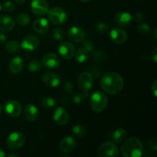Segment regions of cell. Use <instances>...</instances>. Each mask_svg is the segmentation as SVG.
<instances>
[{"instance_id": "obj_1", "label": "cell", "mask_w": 157, "mask_h": 157, "mask_svg": "<svg viewBox=\"0 0 157 157\" xmlns=\"http://www.w3.org/2000/svg\"><path fill=\"white\" fill-rule=\"evenodd\" d=\"M124 81L122 76L116 72L104 74L101 79V88L109 94H117L122 91Z\"/></svg>"}, {"instance_id": "obj_2", "label": "cell", "mask_w": 157, "mask_h": 157, "mask_svg": "<svg viewBox=\"0 0 157 157\" xmlns=\"http://www.w3.org/2000/svg\"><path fill=\"white\" fill-rule=\"evenodd\" d=\"M121 153L124 157H140L144 153V147L140 140L137 137H130L123 144Z\"/></svg>"}, {"instance_id": "obj_3", "label": "cell", "mask_w": 157, "mask_h": 157, "mask_svg": "<svg viewBox=\"0 0 157 157\" xmlns=\"http://www.w3.org/2000/svg\"><path fill=\"white\" fill-rule=\"evenodd\" d=\"M108 105V98L103 92L98 90L91 95L90 107L96 113L104 111Z\"/></svg>"}, {"instance_id": "obj_4", "label": "cell", "mask_w": 157, "mask_h": 157, "mask_svg": "<svg viewBox=\"0 0 157 157\" xmlns=\"http://www.w3.org/2000/svg\"><path fill=\"white\" fill-rule=\"evenodd\" d=\"M48 20L55 25H61L67 21V13L63 9L54 7L48 12Z\"/></svg>"}, {"instance_id": "obj_5", "label": "cell", "mask_w": 157, "mask_h": 157, "mask_svg": "<svg viewBox=\"0 0 157 157\" xmlns=\"http://www.w3.org/2000/svg\"><path fill=\"white\" fill-rule=\"evenodd\" d=\"M25 141V135L20 131H15L9 135L6 140V144L11 150H18L23 147Z\"/></svg>"}, {"instance_id": "obj_6", "label": "cell", "mask_w": 157, "mask_h": 157, "mask_svg": "<svg viewBox=\"0 0 157 157\" xmlns=\"http://www.w3.org/2000/svg\"><path fill=\"white\" fill-rule=\"evenodd\" d=\"M98 154L101 157H117L119 155V150L114 142L107 141L100 146Z\"/></svg>"}, {"instance_id": "obj_7", "label": "cell", "mask_w": 157, "mask_h": 157, "mask_svg": "<svg viewBox=\"0 0 157 157\" xmlns=\"http://www.w3.org/2000/svg\"><path fill=\"white\" fill-rule=\"evenodd\" d=\"M94 83V78L90 72H83L78 78V85L81 90L88 92L91 89Z\"/></svg>"}, {"instance_id": "obj_8", "label": "cell", "mask_w": 157, "mask_h": 157, "mask_svg": "<svg viewBox=\"0 0 157 157\" xmlns=\"http://www.w3.org/2000/svg\"><path fill=\"white\" fill-rule=\"evenodd\" d=\"M31 10L35 15L42 16L48 13L49 5L47 0H32L31 3Z\"/></svg>"}, {"instance_id": "obj_9", "label": "cell", "mask_w": 157, "mask_h": 157, "mask_svg": "<svg viewBox=\"0 0 157 157\" xmlns=\"http://www.w3.org/2000/svg\"><path fill=\"white\" fill-rule=\"evenodd\" d=\"M58 52L61 58L69 60L75 55V48L71 42L62 41L58 46Z\"/></svg>"}, {"instance_id": "obj_10", "label": "cell", "mask_w": 157, "mask_h": 157, "mask_svg": "<svg viewBox=\"0 0 157 157\" xmlns=\"http://www.w3.org/2000/svg\"><path fill=\"white\" fill-rule=\"evenodd\" d=\"M5 110L9 116L12 117H17L20 116L22 111L21 104L17 101H9L5 105Z\"/></svg>"}, {"instance_id": "obj_11", "label": "cell", "mask_w": 157, "mask_h": 157, "mask_svg": "<svg viewBox=\"0 0 157 157\" xmlns=\"http://www.w3.org/2000/svg\"><path fill=\"white\" fill-rule=\"evenodd\" d=\"M53 120L58 125L64 126L68 123L69 114L63 107H58L53 113Z\"/></svg>"}, {"instance_id": "obj_12", "label": "cell", "mask_w": 157, "mask_h": 157, "mask_svg": "<svg viewBox=\"0 0 157 157\" xmlns=\"http://www.w3.org/2000/svg\"><path fill=\"white\" fill-rule=\"evenodd\" d=\"M42 65L47 68L55 69L58 68L61 64V60L58 55L53 53H48L44 55L41 61Z\"/></svg>"}, {"instance_id": "obj_13", "label": "cell", "mask_w": 157, "mask_h": 157, "mask_svg": "<svg viewBox=\"0 0 157 157\" xmlns=\"http://www.w3.org/2000/svg\"><path fill=\"white\" fill-rule=\"evenodd\" d=\"M39 45V39L35 35H27L22 40L20 47L26 52H32Z\"/></svg>"}, {"instance_id": "obj_14", "label": "cell", "mask_w": 157, "mask_h": 157, "mask_svg": "<svg viewBox=\"0 0 157 157\" xmlns=\"http://www.w3.org/2000/svg\"><path fill=\"white\" fill-rule=\"evenodd\" d=\"M67 37L73 42H81L85 38V32L81 27L72 26L67 31Z\"/></svg>"}, {"instance_id": "obj_15", "label": "cell", "mask_w": 157, "mask_h": 157, "mask_svg": "<svg viewBox=\"0 0 157 157\" xmlns=\"http://www.w3.org/2000/svg\"><path fill=\"white\" fill-rule=\"evenodd\" d=\"M110 37L113 42L118 44L125 43L128 38L127 32L120 28H115V29H112L110 31Z\"/></svg>"}, {"instance_id": "obj_16", "label": "cell", "mask_w": 157, "mask_h": 157, "mask_svg": "<svg viewBox=\"0 0 157 157\" xmlns=\"http://www.w3.org/2000/svg\"><path fill=\"white\" fill-rule=\"evenodd\" d=\"M41 80L44 84L51 87H58L61 82V78H60L59 75L51 71H48L43 74Z\"/></svg>"}, {"instance_id": "obj_17", "label": "cell", "mask_w": 157, "mask_h": 157, "mask_svg": "<svg viewBox=\"0 0 157 157\" xmlns=\"http://www.w3.org/2000/svg\"><path fill=\"white\" fill-rule=\"evenodd\" d=\"M77 146V141L73 136H67L63 138L59 144V147L61 150L64 153H71L75 150Z\"/></svg>"}, {"instance_id": "obj_18", "label": "cell", "mask_w": 157, "mask_h": 157, "mask_svg": "<svg viewBox=\"0 0 157 157\" xmlns=\"http://www.w3.org/2000/svg\"><path fill=\"white\" fill-rule=\"evenodd\" d=\"M15 27V20L8 15H0V31L9 32Z\"/></svg>"}, {"instance_id": "obj_19", "label": "cell", "mask_w": 157, "mask_h": 157, "mask_svg": "<svg viewBox=\"0 0 157 157\" xmlns=\"http://www.w3.org/2000/svg\"><path fill=\"white\" fill-rule=\"evenodd\" d=\"M133 20V17L129 12H120L114 16V21L117 25L121 27L130 25Z\"/></svg>"}, {"instance_id": "obj_20", "label": "cell", "mask_w": 157, "mask_h": 157, "mask_svg": "<svg viewBox=\"0 0 157 157\" xmlns=\"http://www.w3.org/2000/svg\"><path fill=\"white\" fill-rule=\"evenodd\" d=\"M39 111L36 106L32 104H27L23 110V115L28 121H35L38 117Z\"/></svg>"}, {"instance_id": "obj_21", "label": "cell", "mask_w": 157, "mask_h": 157, "mask_svg": "<svg viewBox=\"0 0 157 157\" xmlns=\"http://www.w3.org/2000/svg\"><path fill=\"white\" fill-rule=\"evenodd\" d=\"M24 67V61L19 56L12 58L9 64V69L12 74H18Z\"/></svg>"}, {"instance_id": "obj_22", "label": "cell", "mask_w": 157, "mask_h": 157, "mask_svg": "<svg viewBox=\"0 0 157 157\" xmlns=\"http://www.w3.org/2000/svg\"><path fill=\"white\" fill-rule=\"evenodd\" d=\"M49 29L48 20L45 18H39L35 20L33 23V29L37 33H45Z\"/></svg>"}, {"instance_id": "obj_23", "label": "cell", "mask_w": 157, "mask_h": 157, "mask_svg": "<svg viewBox=\"0 0 157 157\" xmlns=\"http://www.w3.org/2000/svg\"><path fill=\"white\" fill-rule=\"evenodd\" d=\"M75 59L79 63H84L88 60L89 52L84 48H80L75 53Z\"/></svg>"}, {"instance_id": "obj_24", "label": "cell", "mask_w": 157, "mask_h": 157, "mask_svg": "<svg viewBox=\"0 0 157 157\" xmlns=\"http://www.w3.org/2000/svg\"><path fill=\"white\" fill-rule=\"evenodd\" d=\"M127 137V131L123 128H119L114 131L113 134V140L116 144L123 142Z\"/></svg>"}, {"instance_id": "obj_25", "label": "cell", "mask_w": 157, "mask_h": 157, "mask_svg": "<svg viewBox=\"0 0 157 157\" xmlns=\"http://www.w3.org/2000/svg\"><path fill=\"white\" fill-rule=\"evenodd\" d=\"M20 44H18V41H14V40L8 41L6 44V50L9 54L16 53L17 52H18Z\"/></svg>"}, {"instance_id": "obj_26", "label": "cell", "mask_w": 157, "mask_h": 157, "mask_svg": "<svg viewBox=\"0 0 157 157\" xmlns=\"http://www.w3.org/2000/svg\"><path fill=\"white\" fill-rule=\"evenodd\" d=\"M56 104V101L55 98L51 97H45L41 100V105L44 109H51L54 107Z\"/></svg>"}, {"instance_id": "obj_27", "label": "cell", "mask_w": 157, "mask_h": 157, "mask_svg": "<svg viewBox=\"0 0 157 157\" xmlns=\"http://www.w3.org/2000/svg\"><path fill=\"white\" fill-rule=\"evenodd\" d=\"M16 21L18 24L21 26H26L30 23L31 18L28 14L26 13H20L18 14L16 18Z\"/></svg>"}, {"instance_id": "obj_28", "label": "cell", "mask_w": 157, "mask_h": 157, "mask_svg": "<svg viewBox=\"0 0 157 157\" xmlns=\"http://www.w3.org/2000/svg\"><path fill=\"white\" fill-rule=\"evenodd\" d=\"M72 132L74 134L78 137H83L84 135L86 134V129L84 126L80 125V124H77V125L74 126L72 128Z\"/></svg>"}, {"instance_id": "obj_29", "label": "cell", "mask_w": 157, "mask_h": 157, "mask_svg": "<svg viewBox=\"0 0 157 157\" xmlns=\"http://www.w3.org/2000/svg\"><path fill=\"white\" fill-rule=\"evenodd\" d=\"M41 65L42 64L41 61L37 59H34L30 61L29 66H28V68L31 72H38L41 68Z\"/></svg>"}, {"instance_id": "obj_30", "label": "cell", "mask_w": 157, "mask_h": 157, "mask_svg": "<svg viewBox=\"0 0 157 157\" xmlns=\"http://www.w3.org/2000/svg\"><path fill=\"white\" fill-rule=\"evenodd\" d=\"M52 35H53V37L55 39L58 40V41H63L65 37V34H64V32L60 28H56L53 30L52 32Z\"/></svg>"}, {"instance_id": "obj_31", "label": "cell", "mask_w": 157, "mask_h": 157, "mask_svg": "<svg viewBox=\"0 0 157 157\" xmlns=\"http://www.w3.org/2000/svg\"><path fill=\"white\" fill-rule=\"evenodd\" d=\"M88 96V93L87 92L83 91V93L77 94L74 96L73 98V102L75 103V104H79L83 102V101L86 99V98Z\"/></svg>"}, {"instance_id": "obj_32", "label": "cell", "mask_w": 157, "mask_h": 157, "mask_svg": "<svg viewBox=\"0 0 157 157\" xmlns=\"http://www.w3.org/2000/svg\"><path fill=\"white\" fill-rule=\"evenodd\" d=\"M138 32L143 35H148L150 32V27L146 23H142L137 27Z\"/></svg>"}, {"instance_id": "obj_33", "label": "cell", "mask_w": 157, "mask_h": 157, "mask_svg": "<svg viewBox=\"0 0 157 157\" xmlns=\"http://www.w3.org/2000/svg\"><path fill=\"white\" fill-rule=\"evenodd\" d=\"M97 30L99 33H106L108 31L109 26L105 22H100L97 25Z\"/></svg>"}, {"instance_id": "obj_34", "label": "cell", "mask_w": 157, "mask_h": 157, "mask_svg": "<svg viewBox=\"0 0 157 157\" xmlns=\"http://www.w3.org/2000/svg\"><path fill=\"white\" fill-rule=\"evenodd\" d=\"M3 8H4V10L6 11V12H12L14 10H15V5L14 4V3L12 2L6 1V2H5Z\"/></svg>"}, {"instance_id": "obj_35", "label": "cell", "mask_w": 157, "mask_h": 157, "mask_svg": "<svg viewBox=\"0 0 157 157\" xmlns=\"http://www.w3.org/2000/svg\"><path fill=\"white\" fill-rule=\"evenodd\" d=\"M64 90L66 93L71 94L74 91V86L69 81H66L64 84Z\"/></svg>"}, {"instance_id": "obj_36", "label": "cell", "mask_w": 157, "mask_h": 157, "mask_svg": "<svg viewBox=\"0 0 157 157\" xmlns=\"http://www.w3.org/2000/svg\"><path fill=\"white\" fill-rule=\"evenodd\" d=\"M133 20H134L135 21H137V22H141V21H143L144 20V18H145V17H144V15L143 13H141V12H136V13H135L134 15H133Z\"/></svg>"}, {"instance_id": "obj_37", "label": "cell", "mask_w": 157, "mask_h": 157, "mask_svg": "<svg viewBox=\"0 0 157 157\" xmlns=\"http://www.w3.org/2000/svg\"><path fill=\"white\" fill-rule=\"evenodd\" d=\"M83 48H84L85 49H87L88 52H90V51H92V49H93L94 44L91 41L87 40V41H84V44H83Z\"/></svg>"}, {"instance_id": "obj_38", "label": "cell", "mask_w": 157, "mask_h": 157, "mask_svg": "<svg viewBox=\"0 0 157 157\" xmlns=\"http://www.w3.org/2000/svg\"><path fill=\"white\" fill-rule=\"evenodd\" d=\"M157 142L156 137H152L150 140V146L151 149H153V151H156V147H157Z\"/></svg>"}, {"instance_id": "obj_39", "label": "cell", "mask_w": 157, "mask_h": 157, "mask_svg": "<svg viewBox=\"0 0 157 157\" xmlns=\"http://www.w3.org/2000/svg\"><path fill=\"white\" fill-rule=\"evenodd\" d=\"M151 90L152 92H153V95H154V97H157V81L156 80H155L154 82H153V85L151 86Z\"/></svg>"}, {"instance_id": "obj_40", "label": "cell", "mask_w": 157, "mask_h": 157, "mask_svg": "<svg viewBox=\"0 0 157 157\" xmlns=\"http://www.w3.org/2000/svg\"><path fill=\"white\" fill-rule=\"evenodd\" d=\"M152 58H153V61L155 63L157 62V48L156 47L153 51V53H152Z\"/></svg>"}, {"instance_id": "obj_41", "label": "cell", "mask_w": 157, "mask_h": 157, "mask_svg": "<svg viewBox=\"0 0 157 157\" xmlns=\"http://www.w3.org/2000/svg\"><path fill=\"white\" fill-rule=\"evenodd\" d=\"M6 36L2 33H0V44H3L6 42Z\"/></svg>"}, {"instance_id": "obj_42", "label": "cell", "mask_w": 157, "mask_h": 157, "mask_svg": "<svg viewBox=\"0 0 157 157\" xmlns=\"http://www.w3.org/2000/svg\"><path fill=\"white\" fill-rule=\"evenodd\" d=\"M8 156L9 157H18L19 156V155L17 154V153H9V154L8 155Z\"/></svg>"}, {"instance_id": "obj_43", "label": "cell", "mask_w": 157, "mask_h": 157, "mask_svg": "<svg viewBox=\"0 0 157 157\" xmlns=\"http://www.w3.org/2000/svg\"><path fill=\"white\" fill-rule=\"evenodd\" d=\"M5 156H6V153H5V152L0 148V157H5Z\"/></svg>"}, {"instance_id": "obj_44", "label": "cell", "mask_w": 157, "mask_h": 157, "mask_svg": "<svg viewBox=\"0 0 157 157\" xmlns=\"http://www.w3.org/2000/svg\"><path fill=\"white\" fill-rule=\"evenodd\" d=\"M15 1L17 3H18V4H22V3H24L26 0H15Z\"/></svg>"}, {"instance_id": "obj_45", "label": "cell", "mask_w": 157, "mask_h": 157, "mask_svg": "<svg viewBox=\"0 0 157 157\" xmlns=\"http://www.w3.org/2000/svg\"><path fill=\"white\" fill-rule=\"evenodd\" d=\"M153 35H154V38L156 39V29L154 30V33H153Z\"/></svg>"}, {"instance_id": "obj_46", "label": "cell", "mask_w": 157, "mask_h": 157, "mask_svg": "<svg viewBox=\"0 0 157 157\" xmlns=\"http://www.w3.org/2000/svg\"><path fill=\"white\" fill-rule=\"evenodd\" d=\"M81 2H87L90 1V0H80Z\"/></svg>"}, {"instance_id": "obj_47", "label": "cell", "mask_w": 157, "mask_h": 157, "mask_svg": "<svg viewBox=\"0 0 157 157\" xmlns=\"http://www.w3.org/2000/svg\"><path fill=\"white\" fill-rule=\"evenodd\" d=\"M2 106L1 105V104H0V113H2Z\"/></svg>"}, {"instance_id": "obj_48", "label": "cell", "mask_w": 157, "mask_h": 157, "mask_svg": "<svg viewBox=\"0 0 157 157\" xmlns=\"http://www.w3.org/2000/svg\"><path fill=\"white\" fill-rule=\"evenodd\" d=\"M1 9H2V4L1 2H0V11H1Z\"/></svg>"}]
</instances>
